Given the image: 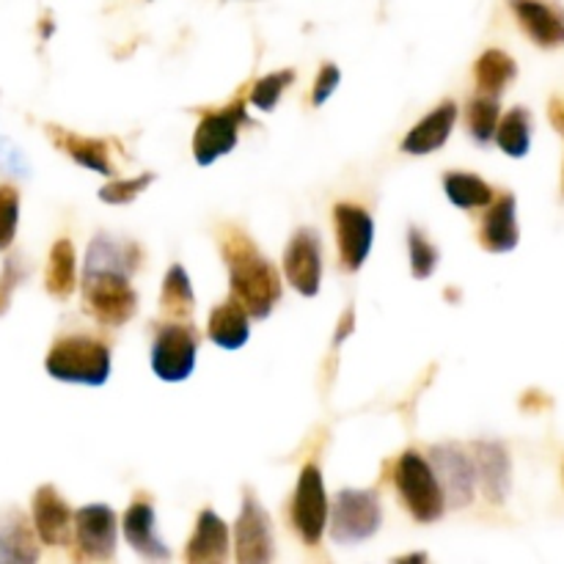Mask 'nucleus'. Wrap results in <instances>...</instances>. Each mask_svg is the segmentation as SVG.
Instances as JSON below:
<instances>
[{
    "label": "nucleus",
    "mask_w": 564,
    "mask_h": 564,
    "mask_svg": "<svg viewBox=\"0 0 564 564\" xmlns=\"http://www.w3.org/2000/svg\"><path fill=\"white\" fill-rule=\"evenodd\" d=\"M220 253L229 268L231 297L246 308L251 317L264 319L281 301V275L262 257L253 240L240 229L220 231Z\"/></svg>",
    "instance_id": "f257e3e1"
},
{
    "label": "nucleus",
    "mask_w": 564,
    "mask_h": 564,
    "mask_svg": "<svg viewBox=\"0 0 564 564\" xmlns=\"http://www.w3.org/2000/svg\"><path fill=\"white\" fill-rule=\"evenodd\" d=\"M44 367L61 383L102 386L110 378V347L94 336H64L47 352Z\"/></svg>",
    "instance_id": "f03ea898"
},
{
    "label": "nucleus",
    "mask_w": 564,
    "mask_h": 564,
    "mask_svg": "<svg viewBox=\"0 0 564 564\" xmlns=\"http://www.w3.org/2000/svg\"><path fill=\"white\" fill-rule=\"evenodd\" d=\"M124 270L83 268V303L99 325L119 328L138 312V292Z\"/></svg>",
    "instance_id": "7ed1b4c3"
},
{
    "label": "nucleus",
    "mask_w": 564,
    "mask_h": 564,
    "mask_svg": "<svg viewBox=\"0 0 564 564\" xmlns=\"http://www.w3.org/2000/svg\"><path fill=\"white\" fill-rule=\"evenodd\" d=\"M394 485L405 501L408 512L419 523L441 521L446 510L444 490L435 479L433 466L419 452H405L394 466Z\"/></svg>",
    "instance_id": "20e7f679"
},
{
    "label": "nucleus",
    "mask_w": 564,
    "mask_h": 564,
    "mask_svg": "<svg viewBox=\"0 0 564 564\" xmlns=\"http://www.w3.org/2000/svg\"><path fill=\"white\" fill-rule=\"evenodd\" d=\"M198 330L191 323H165L152 345V369L165 383H182L196 369Z\"/></svg>",
    "instance_id": "39448f33"
},
{
    "label": "nucleus",
    "mask_w": 564,
    "mask_h": 564,
    "mask_svg": "<svg viewBox=\"0 0 564 564\" xmlns=\"http://www.w3.org/2000/svg\"><path fill=\"white\" fill-rule=\"evenodd\" d=\"M383 510L375 490H341L330 510V538L336 543H361L380 529Z\"/></svg>",
    "instance_id": "423d86ee"
},
{
    "label": "nucleus",
    "mask_w": 564,
    "mask_h": 564,
    "mask_svg": "<svg viewBox=\"0 0 564 564\" xmlns=\"http://www.w3.org/2000/svg\"><path fill=\"white\" fill-rule=\"evenodd\" d=\"M246 102L235 99L226 108L209 110L204 113L202 124H198L196 135H193V154H196L198 165H209L218 158L229 154L237 147V135H240V124H246Z\"/></svg>",
    "instance_id": "0eeeda50"
},
{
    "label": "nucleus",
    "mask_w": 564,
    "mask_h": 564,
    "mask_svg": "<svg viewBox=\"0 0 564 564\" xmlns=\"http://www.w3.org/2000/svg\"><path fill=\"white\" fill-rule=\"evenodd\" d=\"M328 521V496H325L323 474L317 463H306L297 477L295 499H292V523L306 545H317Z\"/></svg>",
    "instance_id": "6e6552de"
},
{
    "label": "nucleus",
    "mask_w": 564,
    "mask_h": 564,
    "mask_svg": "<svg viewBox=\"0 0 564 564\" xmlns=\"http://www.w3.org/2000/svg\"><path fill=\"white\" fill-rule=\"evenodd\" d=\"M433 471L438 479L441 490H444V499L449 507H468L474 501V488H477V471H474V463L460 446H435L433 452Z\"/></svg>",
    "instance_id": "1a4fd4ad"
},
{
    "label": "nucleus",
    "mask_w": 564,
    "mask_h": 564,
    "mask_svg": "<svg viewBox=\"0 0 564 564\" xmlns=\"http://www.w3.org/2000/svg\"><path fill=\"white\" fill-rule=\"evenodd\" d=\"M235 545H237V562L246 564H268L273 562V527L264 512V507L246 494L242 499L240 518L235 527Z\"/></svg>",
    "instance_id": "9d476101"
},
{
    "label": "nucleus",
    "mask_w": 564,
    "mask_h": 564,
    "mask_svg": "<svg viewBox=\"0 0 564 564\" xmlns=\"http://www.w3.org/2000/svg\"><path fill=\"white\" fill-rule=\"evenodd\" d=\"M77 554L86 560H113L116 554V512L105 505H88L75 512Z\"/></svg>",
    "instance_id": "9b49d317"
},
{
    "label": "nucleus",
    "mask_w": 564,
    "mask_h": 564,
    "mask_svg": "<svg viewBox=\"0 0 564 564\" xmlns=\"http://www.w3.org/2000/svg\"><path fill=\"white\" fill-rule=\"evenodd\" d=\"M336 220V240H339L341 268L358 270L367 262L369 251H372L375 240V224L372 215L367 209L356 207V204H339L334 209Z\"/></svg>",
    "instance_id": "f8f14e48"
},
{
    "label": "nucleus",
    "mask_w": 564,
    "mask_h": 564,
    "mask_svg": "<svg viewBox=\"0 0 564 564\" xmlns=\"http://www.w3.org/2000/svg\"><path fill=\"white\" fill-rule=\"evenodd\" d=\"M284 273L301 295L314 297L323 281V246L312 229H301L284 251Z\"/></svg>",
    "instance_id": "ddd939ff"
},
{
    "label": "nucleus",
    "mask_w": 564,
    "mask_h": 564,
    "mask_svg": "<svg viewBox=\"0 0 564 564\" xmlns=\"http://www.w3.org/2000/svg\"><path fill=\"white\" fill-rule=\"evenodd\" d=\"M512 14H516L518 25L527 31V36L534 44L545 50L562 47L564 44V14L556 6L545 3V0H510Z\"/></svg>",
    "instance_id": "4468645a"
},
{
    "label": "nucleus",
    "mask_w": 564,
    "mask_h": 564,
    "mask_svg": "<svg viewBox=\"0 0 564 564\" xmlns=\"http://www.w3.org/2000/svg\"><path fill=\"white\" fill-rule=\"evenodd\" d=\"M474 452H477L474 471H477L479 485H482V494L488 496L490 505H505L512 485L510 455H507L505 446L496 444V441H479V444L474 446Z\"/></svg>",
    "instance_id": "2eb2a0df"
},
{
    "label": "nucleus",
    "mask_w": 564,
    "mask_h": 564,
    "mask_svg": "<svg viewBox=\"0 0 564 564\" xmlns=\"http://www.w3.org/2000/svg\"><path fill=\"white\" fill-rule=\"evenodd\" d=\"M488 213H485L482 226H479V242H482L485 251L490 253H507L518 246L521 240V231H518V218H516V196L505 193V196L494 198L488 204Z\"/></svg>",
    "instance_id": "dca6fc26"
},
{
    "label": "nucleus",
    "mask_w": 564,
    "mask_h": 564,
    "mask_svg": "<svg viewBox=\"0 0 564 564\" xmlns=\"http://www.w3.org/2000/svg\"><path fill=\"white\" fill-rule=\"evenodd\" d=\"M33 523H36L39 538L47 545L69 543L72 510L53 485H44L33 496Z\"/></svg>",
    "instance_id": "f3484780"
},
{
    "label": "nucleus",
    "mask_w": 564,
    "mask_h": 564,
    "mask_svg": "<svg viewBox=\"0 0 564 564\" xmlns=\"http://www.w3.org/2000/svg\"><path fill=\"white\" fill-rule=\"evenodd\" d=\"M121 527H124L127 543L132 545V551H135L138 556L154 562H163L171 556V551L165 549V543L160 540L158 523H154V510L149 501H135V505L124 512Z\"/></svg>",
    "instance_id": "a211bd4d"
},
{
    "label": "nucleus",
    "mask_w": 564,
    "mask_h": 564,
    "mask_svg": "<svg viewBox=\"0 0 564 564\" xmlns=\"http://www.w3.org/2000/svg\"><path fill=\"white\" fill-rule=\"evenodd\" d=\"M455 121H457V105L444 102L441 108H435L433 113L424 116V119L408 132L405 141H402V152L408 154L438 152V149L449 141L452 130H455Z\"/></svg>",
    "instance_id": "6ab92c4d"
},
{
    "label": "nucleus",
    "mask_w": 564,
    "mask_h": 564,
    "mask_svg": "<svg viewBox=\"0 0 564 564\" xmlns=\"http://www.w3.org/2000/svg\"><path fill=\"white\" fill-rule=\"evenodd\" d=\"M229 556V529L220 521L218 512L204 510L198 516L196 532H193L191 543H187L185 560L191 564L204 562H226Z\"/></svg>",
    "instance_id": "aec40b11"
},
{
    "label": "nucleus",
    "mask_w": 564,
    "mask_h": 564,
    "mask_svg": "<svg viewBox=\"0 0 564 564\" xmlns=\"http://www.w3.org/2000/svg\"><path fill=\"white\" fill-rule=\"evenodd\" d=\"M47 135L53 138L55 147L64 149L77 165L83 169H91L97 174H116V165L108 154V143L97 141V138H83L75 135L69 130H58V127H47Z\"/></svg>",
    "instance_id": "412c9836"
},
{
    "label": "nucleus",
    "mask_w": 564,
    "mask_h": 564,
    "mask_svg": "<svg viewBox=\"0 0 564 564\" xmlns=\"http://www.w3.org/2000/svg\"><path fill=\"white\" fill-rule=\"evenodd\" d=\"M251 336V325H248V312L240 303L231 297L224 306L213 308L209 314V339L224 350H240Z\"/></svg>",
    "instance_id": "4be33fe9"
},
{
    "label": "nucleus",
    "mask_w": 564,
    "mask_h": 564,
    "mask_svg": "<svg viewBox=\"0 0 564 564\" xmlns=\"http://www.w3.org/2000/svg\"><path fill=\"white\" fill-rule=\"evenodd\" d=\"M193 306H196V295H193L191 279H187L185 268L174 264L165 273L163 292H160V308L169 323H191Z\"/></svg>",
    "instance_id": "5701e85b"
},
{
    "label": "nucleus",
    "mask_w": 564,
    "mask_h": 564,
    "mask_svg": "<svg viewBox=\"0 0 564 564\" xmlns=\"http://www.w3.org/2000/svg\"><path fill=\"white\" fill-rule=\"evenodd\" d=\"M77 286V259H75V246L69 240H58L50 251L47 262V292L58 301L75 292Z\"/></svg>",
    "instance_id": "b1692460"
},
{
    "label": "nucleus",
    "mask_w": 564,
    "mask_h": 564,
    "mask_svg": "<svg viewBox=\"0 0 564 564\" xmlns=\"http://www.w3.org/2000/svg\"><path fill=\"white\" fill-rule=\"evenodd\" d=\"M444 191L449 202L460 209L488 207L496 198L494 187L488 182L479 180L477 174H463V171H452V174L444 176Z\"/></svg>",
    "instance_id": "393cba45"
},
{
    "label": "nucleus",
    "mask_w": 564,
    "mask_h": 564,
    "mask_svg": "<svg viewBox=\"0 0 564 564\" xmlns=\"http://www.w3.org/2000/svg\"><path fill=\"white\" fill-rule=\"evenodd\" d=\"M474 75H477V86L482 88L488 97H499L518 75V64L501 50H488L482 53V58L474 66Z\"/></svg>",
    "instance_id": "a878e982"
},
{
    "label": "nucleus",
    "mask_w": 564,
    "mask_h": 564,
    "mask_svg": "<svg viewBox=\"0 0 564 564\" xmlns=\"http://www.w3.org/2000/svg\"><path fill=\"white\" fill-rule=\"evenodd\" d=\"M532 113L527 108H512L510 113H505V119H499L494 138L501 152L510 158H523L532 147Z\"/></svg>",
    "instance_id": "bb28decb"
},
{
    "label": "nucleus",
    "mask_w": 564,
    "mask_h": 564,
    "mask_svg": "<svg viewBox=\"0 0 564 564\" xmlns=\"http://www.w3.org/2000/svg\"><path fill=\"white\" fill-rule=\"evenodd\" d=\"M0 551L9 562H36L39 549L33 532L28 529V523L22 521V516L11 518L3 529H0Z\"/></svg>",
    "instance_id": "cd10ccee"
},
{
    "label": "nucleus",
    "mask_w": 564,
    "mask_h": 564,
    "mask_svg": "<svg viewBox=\"0 0 564 564\" xmlns=\"http://www.w3.org/2000/svg\"><path fill=\"white\" fill-rule=\"evenodd\" d=\"M499 127V102L496 97H477L468 105V130H471L474 141L490 143Z\"/></svg>",
    "instance_id": "c85d7f7f"
},
{
    "label": "nucleus",
    "mask_w": 564,
    "mask_h": 564,
    "mask_svg": "<svg viewBox=\"0 0 564 564\" xmlns=\"http://www.w3.org/2000/svg\"><path fill=\"white\" fill-rule=\"evenodd\" d=\"M292 80H295V72L292 69H281V72H273V75L262 77V80H257V86L251 88V102L257 105L259 110H273L275 102H279L281 91L290 88Z\"/></svg>",
    "instance_id": "c756f323"
},
{
    "label": "nucleus",
    "mask_w": 564,
    "mask_h": 564,
    "mask_svg": "<svg viewBox=\"0 0 564 564\" xmlns=\"http://www.w3.org/2000/svg\"><path fill=\"white\" fill-rule=\"evenodd\" d=\"M408 248H411V270L416 279H427L438 268V248L427 240L419 229L408 231Z\"/></svg>",
    "instance_id": "7c9ffc66"
},
{
    "label": "nucleus",
    "mask_w": 564,
    "mask_h": 564,
    "mask_svg": "<svg viewBox=\"0 0 564 564\" xmlns=\"http://www.w3.org/2000/svg\"><path fill=\"white\" fill-rule=\"evenodd\" d=\"M20 220V193L11 185H0V251L11 246Z\"/></svg>",
    "instance_id": "2f4dec72"
},
{
    "label": "nucleus",
    "mask_w": 564,
    "mask_h": 564,
    "mask_svg": "<svg viewBox=\"0 0 564 564\" xmlns=\"http://www.w3.org/2000/svg\"><path fill=\"white\" fill-rule=\"evenodd\" d=\"M154 182V174H141L135 180H124V182H110L99 191V198L105 204H130L132 198L138 196L141 191H147L149 185Z\"/></svg>",
    "instance_id": "473e14b6"
},
{
    "label": "nucleus",
    "mask_w": 564,
    "mask_h": 564,
    "mask_svg": "<svg viewBox=\"0 0 564 564\" xmlns=\"http://www.w3.org/2000/svg\"><path fill=\"white\" fill-rule=\"evenodd\" d=\"M20 279H22L20 262H17L14 257H9L3 264V275H0V314H6V308H9L11 295H14V286L20 284Z\"/></svg>",
    "instance_id": "72a5a7b5"
},
{
    "label": "nucleus",
    "mask_w": 564,
    "mask_h": 564,
    "mask_svg": "<svg viewBox=\"0 0 564 564\" xmlns=\"http://www.w3.org/2000/svg\"><path fill=\"white\" fill-rule=\"evenodd\" d=\"M339 80H341V72H339V66H334V64H325L323 69H319V75H317V83H314V94H312L314 105H325V99H328L330 94L336 91V86H339Z\"/></svg>",
    "instance_id": "f704fd0d"
},
{
    "label": "nucleus",
    "mask_w": 564,
    "mask_h": 564,
    "mask_svg": "<svg viewBox=\"0 0 564 564\" xmlns=\"http://www.w3.org/2000/svg\"><path fill=\"white\" fill-rule=\"evenodd\" d=\"M549 119L551 124H554V130L564 138V99L562 97H554L549 102Z\"/></svg>",
    "instance_id": "c9c22d12"
},
{
    "label": "nucleus",
    "mask_w": 564,
    "mask_h": 564,
    "mask_svg": "<svg viewBox=\"0 0 564 564\" xmlns=\"http://www.w3.org/2000/svg\"><path fill=\"white\" fill-rule=\"evenodd\" d=\"M424 560H427V556H424V554H416V556H402L400 562H424Z\"/></svg>",
    "instance_id": "e433bc0d"
},
{
    "label": "nucleus",
    "mask_w": 564,
    "mask_h": 564,
    "mask_svg": "<svg viewBox=\"0 0 564 564\" xmlns=\"http://www.w3.org/2000/svg\"><path fill=\"white\" fill-rule=\"evenodd\" d=\"M562 193H564V169H562Z\"/></svg>",
    "instance_id": "4c0bfd02"
}]
</instances>
